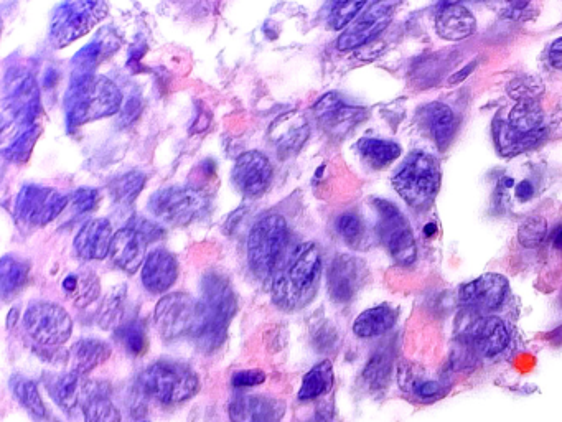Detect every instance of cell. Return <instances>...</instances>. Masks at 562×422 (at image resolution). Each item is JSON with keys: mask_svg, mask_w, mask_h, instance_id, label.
Masks as SVG:
<instances>
[{"mask_svg": "<svg viewBox=\"0 0 562 422\" xmlns=\"http://www.w3.org/2000/svg\"><path fill=\"white\" fill-rule=\"evenodd\" d=\"M551 241H553L554 248L562 251V226H559L558 230L551 235Z\"/></svg>", "mask_w": 562, "mask_h": 422, "instance_id": "cell-53", "label": "cell"}, {"mask_svg": "<svg viewBox=\"0 0 562 422\" xmlns=\"http://www.w3.org/2000/svg\"><path fill=\"white\" fill-rule=\"evenodd\" d=\"M330 330L332 329H325V333H327V337H325V345H332V343L335 342L332 337L333 333L330 332ZM315 342H317L319 348L324 345V333H322V330L320 329L319 332H317V337H315Z\"/></svg>", "mask_w": 562, "mask_h": 422, "instance_id": "cell-52", "label": "cell"}, {"mask_svg": "<svg viewBox=\"0 0 562 422\" xmlns=\"http://www.w3.org/2000/svg\"><path fill=\"white\" fill-rule=\"evenodd\" d=\"M335 228H337L338 235L342 236L348 244L360 243L365 235V223L361 220V216L353 211H347L338 216Z\"/></svg>", "mask_w": 562, "mask_h": 422, "instance_id": "cell-45", "label": "cell"}, {"mask_svg": "<svg viewBox=\"0 0 562 422\" xmlns=\"http://www.w3.org/2000/svg\"><path fill=\"white\" fill-rule=\"evenodd\" d=\"M124 315V292H114L99 307L98 324L101 329H113Z\"/></svg>", "mask_w": 562, "mask_h": 422, "instance_id": "cell-44", "label": "cell"}, {"mask_svg": "<svg viewBox=\"0 0 562 422\" xmlns=\"http://www.w3.org/2000/svg\"><path fill=\"white\" fill-rule=\"evenodd\" d=\"M366 2H337L330 7L327 24L332 30H347L361 15L365 9Z\"/></svg>", "mask_w": 562, "mask_h": 422, "instance_id": "cell-42", "label": "cell"}, {"mask_svg": "<svg viewBox=\"0 0 562 422\" xmlns=\"http://www.w3.org/2000/svg\"><path fill=\"white\" fill-rule=\"evenodd\" d=\"M436 30L444 40L459 42L477 30V20L464 5L447 4L436 15Z\"/></svg>", "mask_w": 562, "mask_h": 422, "instance_id": "cell-24", "label": "cell"}, {"mask_svg": "<svg viewBox=\"0 0 562 422\" xmlns=\"http://www.w3.org/2000/svg\"><path fill=\"white\" fill-rule=\"evenodd\" d=\"M546 136V129L534 132V134H520L513 131L506 121H497L493 126V139L497 144V149L503 157H513L521 152L530 151L534 146H538Z\"/></svg>", "mask_w": 562, "mask_h": 422, "instance_id": "cell-28", "label": "cell"}, {"mask_svg": "<svg viewBox=\"0 0 562 422\" xmlns=\"http://www.w3.org/2000/svg\"><path fill=\"white\" fill-rule=\"evenodd\" d=\"M114 337L131 357H141L146 353L147 329L142 320H129L126 324L119 325Z\"/></svg>", "mask_w": 562, "mask_h": 422, "instance_id": "cell-39", "label": "cell"}, {"mask_svg": "<svg viewBox=\"0 0 562 422\" xmlns=\"http://www.w3.org/2000/svg\"><path fill=\"white\" fill-rule=\"evenodd\" d=\"M24 329L37 345L60 347L70 340L73 320L61 305L38 301L25 310Z\"/></svg>", "mask_w": 562, "mask_h": 422, "instance_id": "cell-13", "label": "cell"}, {"mask_svg": "<svg viewBox=\"0 0 562 422\" xmlns=\"http://www.w3.org/2000/svg\"><path fill=\"white\" fill-rule=\"evenodd\" d=\"M424 121L437 147L445 151L455 137V114L452 109L447 104H429L424 109Z\"/></svg>", "mask_w": 562, "mask_h": 422, "instance_id": "cell-29", "label": "cell"}, {"mask_svg": "<svg viewBox=\"0 0 562 422\" xmlns=\"http://www.w3.org/2000/svg\"><path fill=\"white\" fill-rule=\"evenodd\" d=\"M233 183L246 197L263 195L271 185L274 170L271 160L258 151L244 152L236 159L233 167Z\"/></svg>", "mask_w": 562, "mask_h": 422, "instance_id": "cell-18", "label": "cell"}, {"mask_svg": "<svg viewBox=\"0 0 562 422\" xmlns=\"http://www.w3.org/2000/svg\"><path fill=\"white\" fill-rule=\"evenodd\" d=\"M457 337L478 357H497L510 343V332L500 317L465 309L457 322Z\"/></svg>", "mask_w": 562, "mask_h": 422, "instance_id": "cell-11", "label": "cell"}, {"mask_svg": "<svg viewBox=\"0 0 562 422\" xmlns=\"http://www.w3.org/2000/svg\"><path fill=\"white\" fill-rule=\"evenodd\" d=\"M393 371V353L388 348H380L371 355L361 371V380L366 388L371 391H380L386 388Z\"/></svg>", "mask_w": 562, "mask_h": 422, "instance_id": "cell-31", "label": "cell"}, {"mask_svg": "<svg viewBox=\"0 0 562 422\" xmlns=\"http://www.w3.org/2000/svg\"><path fill=\"white\" fill-rule=\"evenodd\" d=\"M398 320V310L393 305L381 304L361 312L353 324V333L358 338H376L393 329Z\"/></svg>", "mask_w": 562, "mask_h": 422, "instance_id": "cell-27", "label": "cell"}, {"mask_svg": "<svg viewBox=\"0 0 562 422\" xmlns=\"http://www.w3.org/2000/svg\"><path fill=\"white\" fill-rule=\"evenodd\" d=\"M68 205V198L42 185H25L15 200V215L24 225L45 226L57 220Z\"/></svg>", "mask_w": 562, "mask_h": 422, "instance_id": "cell-14", "label": "cell"}, {"mask_svg": "<svg viewBox=\"0 0 562 422\" xmlns=\"http://www.w3.org/2000/svg\"><path fill=\"white\" fill-rule=\"evenodd\" d=\"M63 291L78 307H85L99 296V279L94 272H76L65 277Z\"/></svg>", "mask_w": 562, "mask_h": 422, "instance_id": "cell-34", "label": "cell"}, {"mask_svg": "<svg viewBox=\"0 0 562 422\" xmlns=\"http://www.w3.org/2000/svg\"><path fill=\"white\" fill-rule=\"evenodd\" d=\"M289 244V226L281 215L256 221L248 236V264L254 276L266 281L281 266Z\"/></svg>", "mask_w": 562, "mask_h": 422, "instance_id": "cell-6", "label": "cell"}, {"mask_svg": "<svg viewBox=\"0 0 562 422\" xmlns=\"http://www.w3.org/2000/svg\"><path fill=\"white\" fill-rule=\"evenodd\" d=\"M10 388L14 391L15 398L19 399V403L29 411L32 418L38 419V421L47 418V408L43 404L35 381L30 380L27 376L14 375L10 380Z\"/></svg>", "mask_w": 562, "mask_h": 422, "instance_id": "cell-37", "label": "cell"}, {"mask_svg": "<svg viewBox=\"0 0 562 422\" xmlns=\"http://www.w3.org/2000/svg\"><path fill=\"white\" fill-rule=\"evenodd\" d=\"M399 381H401V388L404 386L406 391L421 403H432V401L444 398V394L447 393V388L442 380H429L422 376L408 375L401 376Z\"/></svg>", "mask_w": 562, "mask_h": 422, "instance_id": "cell-40", "label": "cell"}, {"mask_svg": "<svg viewBox=\"0 0 562 422\" xmlns=\"http://www.w3.org/2000/svg\"><path fill=\"white\" fill-rule=\"evenodd\" d=\"M202 287V324L195 338L205 352H213L225 342L228 325L238 310V299L228 279L218 272H210Z\"/></svg>", "mask_w": 562, "mask_h": 422, "instance_id": "cell-3", "label": "cell"}, {"mask_svg": "<svg viewBox=\"0 0 562 422\" xmlns=\"http://www.w3.org/2000/svg\"><path fill=\"white\" fill-rule=\"evenodd\" d=\"M154 319L165 342L187 335L195 337L202 324V304L185 292H172L155 305Z\"/></svg>", "mask_w": 562, "mask_h": 422, "instance_id": "cell-10", "label": "cell"}, {"mask_svg": "<svg viewBox=\"0 0 562 422\" xmlns=\"http://www.w3.org/2000/svg\"><path fill=\"white\" fill-rule=\"evenodd\" d=\"M27 281H29V266L14 256H5L0 263L2 297L9 299V297L17 296L24 289Z\"/></svg>", "mask_w": 562, "mask_h": 422, "instance_id": "cell-35", "label": "cell"}, {"mask_svg": "<svg viewBox=\"0 0 562 422\" xmlns=\"http://www.w3.org/2000/svg\"><path fill=\"white\" fill-rule=\"evenodd\" d=\"M104 50L113 52V50L106 48V42L103 38H98V40H94V42L88 43L86 47L81 48L80 52L76 53L71 60V80L94 75V68L99 61L106 57Z\"/></svg>", "mask_w": 562, "mask_h": 422, "instance_id": "cell-38", "label": "cell"}, {"mask_svg": "<svg viewBox=\"0 0 562 422\" xmlns=\"http://www.w3.org/2000/svg\"><path fill=\"white\" fill-rule=\"evenodd\" d=\"M511 98L518 101H533L543 93V85L536 78H518L508 88Z\"/></svg>", "mask_w": 562, "mask_h": 422, "instance_id": "cell-46", "label": "cell"}, {"mask_svg": "<svg viewBox=\"0 0 562 422\" xmlns=\"http://www.w3.org/2000/svg\"><path fill=\"white\" fill-rule=\"evenodd\" d=\"M358 152H360L361 159L365 160L371 169L380 170L399 159L401 147L396 142L366 137L358 142Z\"/></svg>", "mask_w": 562, "mask_h": 422, "instance_id": "cell-32", "label": "cell"}, {"mask_svg": "<svg viewBox=\"0 0 562 422\" xmlns=\"http://www.w3.org/2000/svg\"><path fill=\"white\" fill-rule=\"evenodd\" d=\"M99 200V193L96 188H78L73 195H71V202L73 207L78 213H88L96 207Z\"/></svg>", "mask_w": 562, "mask_h": 422, "instance_id": "cell-47", "label": "cell"}, {"mask_svg": "<svg viewBox=\"0 0 562 422\" xmlns=\"http://www.w3.org/2000/svg\"><path fill=\"white\" fill-rule=\"evenodd\" d=\"M266 381V373L261 370H243L236 371L231 378V385L235 388H254V386L263 385Z\"/></svg>", "mask_w": 562, "mask_h": 422, "instance_id": "cell-48", "label": "cell"}, {"mask_svg": "<svg viewBox=\"0 0 562 422\" xmlns=\"http://www.w3.org/2000/svg\"><path fill=\"white\" fill-rule=\"evenodd\" d=\"M142 391L164 406L187 403L200 391V378L185 363L160 360L142 371Z\"/></svg>", "mask_w": 562, "mask_h": 422, "instance_id": "cell-5", "label": "cell"}, {"mask_svg": "<svg viewBox=\"0 0 562 422\" xmlns=\"http://www.w3.org/2000/svg\"><path fill=\"white\" fill-rule=\"evenodd\" d=\"M48 391L65 413H73L76 409L85 408L89 399L98 394L94 381H89L85 375H80L73 370L55 376L48 383Z\"/></svg>", "mask_w": 562, "mask_h": 422, "instance_id": "cell-20", "label": "cell"}, {"mask_svg": "<svg viewBox=\"0 0 562 422\" xmlns=\"http://www.w3.org/2000/svg\"><path fill=\"white\" fill-rule=\"evenodd\" d=\"M548 236V221L543 216L533 215L521 223L518 240L525 248H538Z\"/></svg>", "mask_w": 562, "mask_h": 422, "instance_id": "cell-43", "label": "cell"}, {"mask_svg": "<svg viewBox=\"0 0 562 422\" xmlns=\"http://www.w3.org/2000/svg\"><path fill=\"white\" fill-rule=\"evenodd\" d=\"M441 182V165L424 151L411 152L391 179L396 193L414 210H424L434 202Z\"/></svg>", "mask_w": 562, "mask_h": 422, "instance_id": "cell-4", "label": "cell"}, {"mask_svg": "<svg viewBox=\"0 0 562 422\" xmlns=\"http://www.w3.org/2000/svg\"><path fill=\"white\" fill-rule=\"evenodd\" d=\"M113 238V226L109 220L96 218L81 226L73 248H75L78 258L85 259V261H99L111 253Z\"/></svg>", "mask_w": 562, "mask_h": 422, "instance_id": "cell-21", "label": "cell"}, {"mask_svg": "<svg viewBox=\"0 0 562 422\" xmlns=\"http://www.w3.org/2000/svg\"><path fill=\"white\" fill-rule=\"evenodd\" d=\"M274 146L282 155L294 154L304 146V142L309 137V126L307 121L296 116V114H286L277 119L269 129Z\"/></svg>", "mask_w": 562, "mask_h": 422, "instance_id": "cell-25", "label": "cell"}, {"mask_svg": "<svg viewBox=\"0 0 562 422\" xmlns=\"http://www.w3.org/2000/svg\"><path fill=\"white\" fill-rule=\"evenodd\" d=\"M549 61L556 70H562V37L554 40L553 45L549 47Z\"/></svg>", "mask_w": 562, "mask_h": 422, "instance_id": "cell-49", "label": "cell"}, {"mask_svg": "<svg viewBox=\"0 0 562 422\" xmlns=\"http://www.w3.org/2000/svg\"><path fill=\"white\" fill-rule=\"evenodd\" d=\"M365 279V263L350 254H340L328 268V294L337 304H348L360 292Z\"/></svg>", "mask_w": 562, "mask_h": 422, "instance_id": "cell-17", "label": "cell"}, {"mask_svg": "<svg viewBox=\"0 0 562 422\" xmlns=\"http://www.w3.org/2000/svg\"><path fill=\"white\" fill-rule=\"evenodd\" d=\"M371 203L378 213V235L391 258L399 266H413L417 258V244L406 216L394 203L383 198H373Z\"/></svg>", "mask_w": 562, "mask_h": 422, "instance_id": "cell-12", "label": "cell"}, {"mask_svg": "<svg viewBox=\"0 0 562 422\" xmlns=\"http://www.w3.org/2000/svg\"><path fill=\"white\" fill-rule=\"evenodd\" d=\"M147 210L165 225L188 226L207 215L210 198L197 188L172 185L152 193Z\"/></svg>", "mask_w": 562, "mask_h": 422, "instance_id": "cell-7", "label": "cell"}, {"mask_svg": "<svg viewBox=\"0 0 562 422\" xmlns=\"http://www.w3.org/2000/svg\"><path fill=\"white\" fill-rule=\"evenodd\" d=\"M165 231L154 221L134 218L118 233H114L111 244V261L116 268L134 274L146 263L147 246L164 238Z\"/></svg>", "mask_w": 562, "mask_h": 422, "instance_id": "cell-8", "label": "cell"}, {"mask_svg": "<svg viewBox=\"0 0 562 422\" xmlns=\"http://www.w3.org/2000/svg\"><path fill=\"white\" fill-rule=\"evenodd\" d=\"M122 94L106 76L91 75L73 78L65 94V114L68 129L85 126L88 122L109 118L119 113Z\"/></svg>", "mask_w": 562, "mask_h": 422, "instance_id": "cell-2", "label": "cell"}, {"mask_svg": "<svg viewBox=\"0 0 562 422\" xmlns=\"http://www.w3.org/2000/svg\"><path fill=\"white\" fill-rule=\"evenodd\" d=\"M533 195V183L528 182V180H523V182H520L518 183V185H516V198H518L520 202H528V200H531V197H533Z\"/></svg>", "mask_w": 562, "mask_h": 422, "instance_id": "cell-50", "label": "cell"}, {"mask_svg": "<svg viewBox=\"0 0 562 422\" xmlns=\"http://www.w3.org/2000/svg\"><path fill=\"white\" fill-rule=\"evenodd\" d=\"M506 124L520 134L543 131V109L539 106L538 99L518 101L515 108L511 109Z\"/></svg>", "mask_w": 562, "mask_h": 422, "instance_id": "cell-33", "label": "cell"}, {"mask_svg": "<svg viewBox=\"0 0 562 422\" xmlns=\"http://www.w3.org/2000/svg\"><path fill=\"white\" fill-rule=\"evenodd\" d=\"M314 116L327 132H342L363 116V109L345 103L337 93L325 94L314 106Z\"/></svg>", "mask_w": 562, "mask_h": 422, "instance_id": "cell-23", "label": "cell"}, {"mask_svg": "<svg viewBox=\"0 0 562 422\" xmlns=\"http://www.w3.org/2000/svg\"><path fill=\"white\" fill-rule=\"evenodd\" d=\"M322 256L314 243L300 244L272 277V301L279 309L296 312L314 301L319 291Z\"/></svg>", "mask_w": 562, "mask_h": 422, "instance_id": "cell-1", "label": "cell"}, {"mask_svg": "<svg viewBox=\"0 0 562 422\" xmlns=\"http://www.w3.org/2000/svg\"><path fill=\"white\" fill-rule=\"evenodd\" d=\"M394 15V4H373L338 37L337 48L348 52L373 42L388 29Z\"/></svg>", "mask_w": 562, "mask_h": 422, "instance_id": "cell-16", "label": "cell"}, {"mask_svg": "<svg viewBox=\"0 0 562 422\" xmlns=\"http://www.w3.org/2000/svg\"><path fill=\"white\" fill-rule=\"evenodd\" d=\"M332 386L333 365L330 360H324V362L312 366L309 373L304 376L297 398L302 403H309V401H314V399H319L320 396L327 394L328 391L332 390Z\"/></svg>", "mask_w": 562, "mask_h": 422, "instance_id": "cell-30", "label": "cell"}, {"mask_svg": "<svg viewBox=\"0 0 562 422\" xmlns=\"http://www.w3.org/2000/svg\"><path fill=\"white\" fill-rule=\"evenodd\" d=\"M437 233V226L434 225V223H427L426 226H424V235L427 236V238H432V236L436 235Z\"/></svg>", "mask_w": 562, "mask_h": 422, "instance_id": "cell-54", "label": "cell"}, {"mask_svg": "<svg viewBox=\"0 0 562 422\" xmlns=\"http://www.w3.org/2000/svg\"><path fill=\"white\" fill-rule=\"evenodd\" d=\"M510 282L502 274H483L460 287L459 301L465 310L492 314L505 304Z\"/></svg>", "mask_w": 562, "mask_h": 422, "instance_id": "cell-15", "label": "cell"}, {"mask_svg": "<svg viewBox=\"0 0 562 422\" xmlns=\"http://www.w3.org/2000/svg\"><path fill=\"white\" fill-rule=\"evenodd\" d=\"M178 277V263L167 249H154L142 266V286L150 294H165Z\"/></svg>", "mask_w": 562, "mask_h": 422, "instance_id": "cell-22", "label": "cell"}, {"mask_svg": "<svg viewBox=\"0 0 562 422\" xmlns=\"http://www.w3.org/2000/svg\"><path fill=\"white\" fill-rule=\"evenodd\" d=\"M146 175L139 170H131L119 175L109 183V197L118 207H129L141 195L142 188L146 185Z\"/></svg>", "mask_w": 562, "mask_h": 422, "instance_id": "cell-36", "label": "cell"}, {"mask_svg": "<svg viewBox=\"0 0 562 422\" xmlns=\"http://www.w3.org/2000/svg\"><path fill=\"white\" fill-rule=\"evenodd\" d=\"M475 65H477V63H470V65L465 66L464 70L460 71V73L452 76V78H450V85H454V83H460V81L464 80L465 76L470 75V73L474 71Z\"/></svg>", "mask_w": 562, "mask_h": 422, "instance_id": "cell-51", "label": "cell"}, {"mask_svg": "<svg viewBox=\"0 0 562 422\" xmlns=\"http://www.w3.org/2000/svg\"><path fill=\"white\" fill-rule=\"evenodd\" d=\"M108 15L104 2H65L53 12L50 42L55 48H65L96 27Z\"/></svg>", "mask_w": 562, "mask_h": 422, "instance_id": "cell-9", "label": "cell"}, {"mask_svg": "<svg viewBox=\"0 0 562 422\" xmlns=\"http://www.w3.org/2000/svg\"><path fill=\"white\" fill-rule=\"evenodd\" d=\"M111 353L113 348L104 340L81 338L71 347V370L86 376L104 362H108Z\"/></svg>", "mask_w": 562, "mask_h": 422, "instance_id": "cell-26", "label": "cell"}, {"mask_svg": "<svg viewBox=\"0 0 562 422\" xmlns=\"http://www.w3.org/2000/svg\"><path fill=\"white\" fill-rule=\"evenodd\" d=\"M142 422H150V421H142Z\"/></svg>", "mask_w": 562, "mask_h": 422, "instance_id": "cell-55", "label": "cell"}, {"mask_svg": "<svg viewBox=\"0 0 562 422\" xmlns=\"http://www.w3.org/2000/svg\"><path fill=\"white\" fill-rule=\"evenodd\" d=\"M231 422H281L286 403L264 394L236 396L228 408Z\"/></svg>", "mask_w": 562, "mask_h": 422, "instance_id": "cell-19", "label": "cell"}, {"mask_svg": "<svg viewBox=\"0 0 562 422\" xmlns=\"http://www.w3.org/2000/svg\"><path fill=\"white\" fill-rule=\"evenodd\" d=\"M85 422H122L121 411L116 404L106 396L98 393L89 399L83 408Z\"/></svg>", "mask_w": 562, "mask_h": 422, "instance_id": "cell-41", "label": "cell"}]
</instances>
